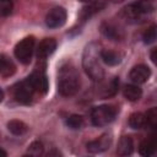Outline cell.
Returning a JSON list of instances; mask_svg holds the SVG:
<instances>
[{"label": "cell", "instance_id": "cell-22", "mask_svg": "<svg viewBox=\"0 0 157 157\" xmlns=\"http://www.w3.org/2000/svg\"><path fill=\"white\" fill-rule=\"evenodd\" d=\"M145 115H146V128H148L152 132H157V107L147 110Z\"/></svg>", "mask_w": 157, "mask_h": 157}, {"label": "cell", "instance_id": "cell-18", "mask_svg": "<svg viewBox=\"0 0 157 157\" xmlns=\"http://www.w3.org/2000/svg\"><path fill=\"white\" fill-rule=\"evenodd\" d=\"M123 94L124 97L130 101V102H136L141 98L142 96V90L139 87V85L136 83H132V85H126L124 88H123Z\"/></svg>", "mask_w": 157, "mask_h": 157}, {"label": "cell", "instance_id": "cell-9", "mask_svg": "<svg viewBox=\"0 0 157 157\" xmlns=\"http://www.w3.org/2000/svg\"><path fill=\"white\" fill-rule=\"evenodd\" d=\"M39 94H45L48 91V78L44 67H36V70L28 76Z\"/></svg>", "mask_w": 157, "mask_h": 157}, {"label": "cell", "instance_id": "cell-26", "mask_svg": "<svg viewBox=\"0 0 157 157\" xmlns=\"http://www.w3.org/2000/svg\"><path fill=\"white\" fill-rule=\"evenodd\" d=\"M150 59L152 60V63L157 66V47L156 48H153L152 50H151V53H150Z\"/></svg>", "mask_w": 157, "mask_h": 157}, {"label": "cell", "instance_id": "cell-13", "mask_svg": "<svg viewBox=\"0 0 157 157\" xmlns=\"http://www.w3.org/2000/svg\"><path fill=\"white\" fill-rule=\"evenodd\" d=\"M56 49V40L54 38H44L37 48V56L39 60H45Z\"/></svg>", "mask_w": 157, "mask_h": 157}, {"label": "cell", "instance_id": "cell-17", "mask_svg": "<svg viewBox=\"0 0 157 157\" xmlns=\"http://www.w3.org/2000/svg\"><path fill=\"white\" fill-rule=\"evenodd\" d=\"M101 58H102V61L109 66H115V65L120 64L123 60V56L120 53L114 52V50H109V49H102Z\"/></svg>", "mask_w": 157, "mask_h": 157}, {"label": "cell", "instance_id": "cell-23", "mask_svg": "<svg viewBox=\"0 0 157 157\" xmlns=\"http://www.w3.org/2000/svg\"><path fill=\"white\" fill-rule=\"evenodd\" d=\"M66 125L70 128V129H72V130H78V129H81L82 128V125H83V118L81 117V115H78V114H71L70 117H67V119H66Z\"/></svg>", "mask_w": 157, "mask_h": 157}, {"label": "cell", "instance_id": "cell-12", "mask_svg": "<svg viewBox=\"0 0 157 157\" xmlns=\"http://www.w3.org/2000/svg\"><path fill=\"white\" fill-rule=\"evenodd\" d=\"M99 29H101V33L110 40H121L124 38V31L119 26H117L112 22L105 21V22L101 23Z\"/></svg>", "mask_w": 157, "mask_h": 157}, {"label": "cell", "instance_id": "cell-21", "mask_svg": "<svg viewBox=\"0 0 157 157\" xmlns=\"http://www.w3.org/2000/svg\"><path fill=\"white\" fill-rule=\"evenodd\" d=\"M142 40L145 44H152L157 42V23H152L145 29L142 34Z\"/></svg>", "mask_w": 157, "mask_h": 157}, {"label": "cell", "instance_id": "cell-11", "mask_svg": "<svg viewBox=\"0 0 157 157\" xmlns=\"http://www.w3.org/2000/svg\"><path fill=\"white\" fill-rule=\"evenodd\" d=\"M150 76H151V70L147 65H144V64L135 65L129 72V78L136 85L145 83L150 78Z\"/></svg>", "mask_w": 157, "mask_h": 157}, {"label": "cell", "instance_id": "cell-7", "mask_svg": "<svg viewBox=\"0 0 157 157\" xmlns=\"http://www.w3.org/2000/svg\"><path fill=\"white\" fill-rule=\"evenodd\" d=\"M66 18H67L66 10L63 6H55L47 13L45 25L49 28H59L65 25Z\"/></svg>", "mask_w": 157, "mask_h": 157}, {"label": "cell", "instance_id": "cell-3", "mask_svg": "<svg viewBox=\"0 0 157 157\" xmlns=\"http://www.w3.org/2000/svg\"><path fill=\"white\" fill-rule=\"evenodd\" d=\"M156 10L157 4L155 0H137L121 10V17L129 23H137L150 17Z\"/></svg>", "mask_w": 157, "mask_h": 157}, {"label": "cell", "instance_id": "cell-24", "mask_svg": "<svg viewBox=\"0 0 157 157\" xmlns=\"http://www.w3.org/2000/svg\"><path fill=\"white\" fill-rule=\"evenodd\" d=\"M43 151H44V147H43V144L40 141H33L28 148H27V152L26 155H29V156H40L43 155Z\"/></svg>", "mask_w": 157, "mask_h": 157}, {"label": "cell", "instance_id": "cell-20", "mask_svg": "<svg viewBox=\"0 0 157 157\" xmlns=\"http://www.w3.org/2000/svg\"><path fill=\"white\" fill-rule=\"evenodd\" d=\"M7 130L12 134V135H16V136H21L23 134H26L28 131V126L27 124H25L23 121L21 120H17V119H13V120H10L7 123Z\"/></svg>", "mask_w": 157, "mask_h": 157}, {"label": "cell", "instance_id": "cell-15", "mask_svg": "<svg viewBox=\"0 0 157 157\" xmlns=\"http://www.w3.org/2000/svg\"><path fill=\"white\" fill-rule=\"evenodd\" d=\"M15 71H16V66H15L13 61L5 54H1V56H0V76L2 78L10 77L15 74Z\"/></svg>", "mask_w": 157, "mask_h": 157}, {"label": "cell", "instance_id": "cell-10", "mask_svg": "<svg viewBox=\"0 0 157 157\" xmlns=\"http://www.w3.org/2000/svg\"><path fill=\"white\" fill-rule=\"evenodd\" d=\"M105 6V1L104 0H91L86 6L82 7L80 15H78V20L80 22H86L87 20H90L93 15H96L97 12H99L103 7Z\"/></svg>", "mask_w": 157, "mask_h": 157}, {"label": "cell", "instance_id": "cell-8", "mask_svg": "<svg viewBox=\"0 0 157 157\" xmlns=\"http://www.w3.org/2000/svg\"><path fill=\"white\" fill-rule=\"evenodd\" d=\"M112 145V136L109 134H103L99 137L88 141L86 147L87 151L91 153H102L104 151H107Z\"/></svg>", "mask_w": 157, "mask_h": 157}, {"label": "cell", "instance_id": "cell-25", "mask_svg": "<svg viewBox=\"0 0 157 157\" xmlns=\"http://www.w3.org/2000/svg\"><path fill=\"white\" fill-rule=\"evenodd\" d=\"M13 1L12 0H0V13L2 17L9 16L12 12Z\"/></svg>", "mask_w": 157, "mask_h": 157}, {"label": "cell", "instance_id": "cell-5", "mask_svg": "<svg viewBox=\"0 0 157 157\" xmlns=\"http://www.w3.org/2000/svg\"><path fill=\"white\" fill-rule=\"evenodd\" d=\"M117 108L112 104H102L91 110V121L94 126H105L110 124L117 117Z\"/></svg>", "mask_w": 157, "mask_h": 157}, {"label": "cell", "instance_id": "cell-4", "mask_svg": "<svg viewBox=\"0 0 157 157\" xmlns=\"http://www.w3.org/2000/svg\"><path fill=\"white\" fill-rule=\"evenodd\" d=\"M39 94L29 77L22 80L21 82H17L12 87V96L16 102L20 104H31L34 99V96Z\"/></svg>", "mask_w": 157, "mask_h": 157}, {"label": "cell", "instance_id": "cell-16", "mask_svg": "<svg viewBox=\"0 0 157 157\" xmlns=\"http://www.w3.org/2000/svg\"><path fill=\"white\" fill-rule=\"evenodd\" d=\"M134 151V141L130 136H121L118 147H117V155L118 156H130Z\"/></svg>", "mask_w": 157, "mask_h": 157}, {"label": "cell", "instance_id": "cell-1", "mask_svg": "<svg viewBox=\"0 0 157 157\" xmlns=\"http://www.w3.org/2000/svg\"><path fill=\"white\" fill-rule=\"evenodd\" d=\"M101 45L96 42H92L86 45L82 54V67L86 75L93 81H102L104 77V70L102 66L101 58Z\"/></svg>", "mask_w": 157, "mask_h": 157}, {"label": "cell", "instance_id": "cell-14", "mask_svg": "<svg viewBox=\"0 0 157 157\" xmlns=\"http://www.w3.org/2000/svg\"><path fill=\"white\" fill-rule=\"evenodd\" d=\"M119 88V80L118 77H113L107 82H102L97 88V94L101 98H109L113 97Z\"/></svg>", "mask_w": 157, "mask_h": 157}, {"label": "cell", "instance_id": "cell-19", "mask_svg": "<svg viewBox=\"0 0 157 157\" xmlns=\"http://www.w3.org/2000/svg\"><path fill=\"white\" fill-rule=\"evenodd\" d=\"M128 124L131 129H135V130H140L142 128H146V115L144 113H140V112L132 113L129 117Z\"/></svg>", "mask_w": 157, "mask_h": 157}, {"label": "cell", "instance_id": "cell-2", "mask_svg": "<svg viewBox=\"0 0 157 157\" xmlns=\"http://www.w3.org/2000/svg\"><path fill=\"white\" fill-rule=\"evenodd\" d=\"M80 75L71 63L64 64L58 71V92L63 97L75 96L80 90Z\"/></svg>", "mask_w": 157, "mask_h": 157}, {"label": "cell", "instance_id": "cell-27", "mask_svg": "<svg viewBox=\"0 0 157 157\" xmlns=\"http://www.w3.org/2000/svg\"><path fill=\"white\" fill-rule=\"evenodd\" d=\"M78 1H81V2H90L91 0H78Z\"/></svg>", "mask_w": 157, "mask_h": 157}, {"label": "cell", "instance_id": "cell-6", "mask_svg": "<svg viewBox=\"0 0 157 157\" xmlns=\"http://www.w3.org/2000/svg\"><path fill=\"white\" fill-rule=\"evenodd\" d=\"M33 50H34V37L28 36V37H25L22 40H20L15 45L13 54L20 63L27 65L31 63Z\"/></svg>", "mask_w": 157, "mask_h": 157}]
</instances>
